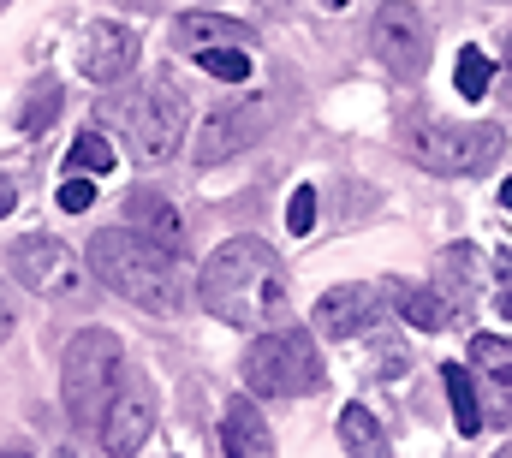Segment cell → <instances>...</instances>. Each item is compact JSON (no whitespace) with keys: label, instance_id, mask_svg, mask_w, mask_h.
<instances>
[{"label":"cell","instance_id":"obj_26","mask_svg":"<svg viewBox=\"0 0 512 458\" xmlns=\"http://www.w3.org/2000/svg\"><path fill=\"white\" fill-rule=\"evenodd\" d=\"M495 310L512 322V250L495 256Z\"/></svg>","mask_w":512,"mask_h":458},{"label":"cell","instance_id":"obj_18","mask_svg":"<svg viewBox=\"0 0 512 458\" xmlns=\"http://www.w3.org/2000/svg\"><path fill=\"white\" fill-rule=\"evenodd\" d=\"M340 447H346L352 458H393L387 453L382 423H376L364 405H346V411H340Z\"/></svg>","mask_w":512,"mask_h":458},{"label":"cell","instance_id":"obj_25","mask_svg":"<svg viewBox=\"0 0 512 458\" xmlns=\"http://www.w3.org/2000/svg\"><path fill=\"white\" fill-rule=\"evenodd\" d=\"M90 203H96V185H90V173H72V179L60 185V209H66V215H84Z\"/></svg>","mask_w":512,"mask_h":458},{"label":"cell","instance_id":"obj_9","mask_svg":"<svg viewBox=\"0 0 512 458\" xmlns=\"http://www.w3.org/2000/svg\"><path fill=\"white\" fill-rule=\"evenodd\" d=\"M12 274L24 280V292L36 298H66L78 286V256L60 244V238H18L12 244Z\"/></svg>","mask_w":512,"mask_h":458},{"label":"cell","instance_id":"obj_22","mask_svg":"<svg viewBox=\"0 0 512 458\" xmlns=\"http://www.w3.org/2000/svg\"><path fill=\"white\" fill-rule=\"evenodd\" d=\"M120 155H114V143L102 137V131H78V143L66 149V173H108Z\"/></svg>","mask_w":512,"mask_h":458},{"label":"cell","instance_id":"obj_17","mask_svg":"<svg viewBox=\"0 0 512 458\" xmlns=\"http://www.w3.org/2000/svg\"><path fill=\"white\" fill-rule=\"evenodd\" d=\"M441 381H447V405H453V423H459V435H477L483 429V387H477V375L471 369H459V363H447L441 369Z\"/></svg>","mask_w":512,"mask_h":458},{"label":"cell","instance_id":"obj_11","mask_svg":"<svg viewBox=\"0 0 512 458\" xmlns=\"http://www.w3.org/2000/svg\"><path fill=\"white\" fill-rule=\"evenodd\" d=\"M376 316H382V292H376V286H334V292H322V304H316V334L352 340V334H364Z\"/></svg>","mask_w":512,"mask_h":458},{"label":"cell","instance_id":"obj_33","mask_svg":"<svg viewBox=\"0 0 512 458\" xmlns=\"http://www.w3.org/2000/svg\"><path fill=\"white\" fill-rule=\"evenodd\" d=\"M0 6H6V0H0Z\"/></svg>","mask_w":512,"mask_h":458},{"label":"cell","instance_id":"obj_15","mask_svg":"<svg viewBox=\"0 0 512 458\" xmlns=\"http://www.w3.org/2000/svg\"><path fill=\"white\" fill-rule=\"evenodd\" d=\"M221 453H227V458H274L268 423L256 417L251 399H233V405H227V423H221Z\"/></svg>","mask_w":512,"mask_h":458},{"label":"cell","instance_id":"obj_7","mask_svg":"<svg viewBox=\"0 0 512 458\" xmlns=\"http://www.w3.org/2000/svg\"><path fill=\"white\" fill-rule=\"evenodd\" d=\"M370 48L382 54L393 78H423L429 66V18L417 0H382L370 18Z\"/></svg>","mask_w":512,"mask_h":458},{"label":"cell","instance_id":"obj_31","mask_svg":"<svg viewBox=\"0 0 512 458\" xmlns=\"http://www.w3.org/2000/svg\"><path fill=\"white\" fill-rule=\"evenodd\" d=\"M0 458H24V453H0Z\"/></svg>","mask_w":512,"mask_h":458},{"label":"cell","instance_id":"obj_20","mask_svg":"<svg viewBox=\"0 0 512 458\" xmlns=\"http://www.w3.org/2000/svg\"><path fill=\"white\" fill-rule=\"evenodd\" d=\"M60 114V78H36L30 90H24V108H18V131H48Z\"/></svg>","mask_w":512,"mask_h":458},{"label":"cell","instance_id":"obj_27","mask_svg":"<svg viewBox=\"0 0 512 458\" xmlns=\"http://www.w3.org/2000/svg\"><path fill=\"white\" fill-rule=\"evenodd\" d=\"M12 209H18V191H12V179H0V221H6Z\"/></svg>","mask_w":512,"mask_h":458},{"label":"cell","instance_id":"obj_24","mask_svg":"<svg viewBox=\"0 0 512 458\" xmlns=\"http://www.w3.org/2000/svg\"><path fill=\"white\" fill-rule=\"evenodd\" d=\"M310 227H316V185L292 191V203H286V232H292V238H304Z\"/></svg>","mask_w":512,"mask_h":458},{"label":"cell","instance_id":"obj_8","mask_svg":"<svg viewBox=\"0 0 512 458\" xmlns=\"http://www.w3.org/2000/svg\"><path fill=\"white\" fill-rule=\"evenodd\" d=\"M96 429H102V453L108 458L143 453V441L155 435V387L137 369L120 375V387H114V399H108V411H102Z\"/></svg>","mask_w":512,"mask_h":458},{"label":"cell","instance_id":"obj_4","mask_svg":"<svg viewBox=\"0 0 512 458\" xmlns=\"http://www.w3.org/2000/svg\"><path fill=\"white\" fill-rule=\"evenodd\" d=\"M245 387L262 399H304V393H322V351L316 334L304 328H280V334H262L245 351Z\"/></svg>","mask_w":512,"mask_h":458},{"label":"cell","instance_id":"obj_14","mask_svg":"<svg viewBox=\"0 0 512 458\" xmlns=\"http://www.w3.org/2000/svg\"><path fill=\"white\" fill-rule=\"evenodd\" d=\"M126 227L143 232V238L161 244V250H179V238H185V221H179L173 197H161V191H131L126 197Z\"/></svg>","mask_w":512,"mask_h":458},{"label":"cell","instance_id":"obj_30","mask_svg":"<svg viewBox=\"0 0 512 458\" xmlns=\"http://www.w3.org/2000/svg\"><path fill=\"white\" fill-rule=\"evenodd\" d=\"M495 458H512V441H507V447H501V453H495Z\"/></svg>","mask_w":512,"mask_h":458},{"label":"cell","instance_id":"obj_28","mask_svg":"<svg viewBox=\"0 0 512 458\" xmlns=\"http://www.w3.org/2000/svg\"><path fill=\"white\" fill-rule=\"evenodd\" d=\"M12 322H18V310H12V298H6V292H0V340H6V334H12Z\"/></svg>","mask_w":512,"mask_h":458},{"label":"cell","instance_id":"obj_6","mask_svg":"<svg viewBox=\"0 0 512 458\" xmlns=\"http://www.w3.org/2000/svg\"><path fill=\"white\" fill-rule=\"evenodd\" d=\"M185 114H191V96H185L173 78H155L126 119L131 155H137L143 167H161V161L179 149V137H185Z\"/></svg>","mask_w":512,"mask_h":458},{"label":"cell","instance_id":"obj_29","mask_svg":"<svg viewBox=\"0 0 512 458\" xmlns=\"http://www.w3.org/2000/svg\"><path fill=\"white\" fill-rule=\"evenodd\" d=\"M501 203H507V209H512V179H507V185H501Z\"/></svg>","mask_w":512,"mask_h":458},{"label":"cell","instance_id":"obj_1","mask_svg":"<svg viewBox=\"0 0 512 458\" xmlns=\"http://www.w3.org/2000/svg\"><path fill=\"white\" fill-rule=\"evenodd\" d=\"M197 298L215 322L245 328V334H268V322L286 316V268L262 238H233L203 262Z\"/></svg>","mask_w":512,"mask_h":458},{"label":"cell","instance_id":"obj_3","mask_svg":"<svg viewBox=\"0 0 512 458\" xmlns=\"http://www.w3.org/2000/svg\"><path fill=\"white\" fill-rule=\"evenodd\" d=\"M501 149H507V131L501 125H453V119H417L411 131H405V155L417 161V167H429V173H441V179H477V173H489L495 161H501Z\"/></svg>","mask_w":512,"mask_h":458},{"label":"cell","instance_id":"obj_2","mask_svg":"<svg viewBox=\"0 0 512 458\" xmlns=\"http://www.w3.org/2000/svg\"><path fill=\"white\" fill-rule=\"evenodd\" d=\"M90 274L120 292L126 304L149 310V316H173L185 310V274H179V250L149 244L131 227H108L90 238Z\"/></svg>","mask_w":512,"mask_h":458},{"label":"cell","instance_id":"obj_16","mask_svg":"<svg viewBox=\"0 0 512 458\" xmlns=\"http://www.w3.org/2000/svg\"><path fill=\"white\" fill-rule=\"evenodd\" d=\"M179 42L185 48H251L256 30L251 24H239V18H221V12H185L179 18Z\"/></svg>","mask_w":512,"mask_h":458},{"label":"cell","instance_id":"obj_10","mask_svg":"<svg viewBox=\"0 0 512 458\" xmlns=\"http://www.w3.org/2000/svg\"><path fill=\"white\" fill-rule=\"evenodd\" d=\"M131 66H137V36L126 24H90L78 36V72L90 84H120Z\"/></svg>","mask_w":512,"mask_h":458},{"label":"cell","instance_id":"obj_13","mask_svg":"<svg viewBox=\"0 0 512 458\" xmlns=\"http://www.w3.org/2000/svg\"><path fill=\"white\" fill-rule=\"evenodd\" d=\"M471 369L489 381V411H495V423H512V340L507 334H477V340H471Z\"/></svg>","mask_w":512,"mask_h":458},{"label":"cell","instance_id":"obj_23","mask_svg":"<svg viewBox=\"0 0 512 458\" xmlns=\"http://www.w3.org/2000/svg\"><path fill=\"white\" fill-rule=\"evenodd\" d=\"M197 66H203L209 78H221V84H245V78H251V54H245V48H203Z\"/></svg>","mask_w":512,"mask_h":458},{"label":"cell","instance_id":"obj_21","mask_svg":"<svg viewBox=\"0 0 512 458\" xmlns=\"http://www.w3.org/2000/svg\"><path fill=\"white\" fill-rule=\"evenodd\" d=\"M453 84H459L465 102H483L489 84H495V60H489L483 48H459V72H453Z\"/></svg>","mask_w":512,"mask_h":458},{"label":"cell","instance_id":"obj_19","mask_svg":"<svg viewBox=\"0 0 512 458\" xmlns=\"http://www.w3.org/2000/svg\"><path fill=\"white\" fill-rule=\"evenodd\" d=\"M393 292V310L411 322V328H423V334H435V328H447V304L429 292V286H405V280H393L387 286Z\"/></svg>","mask_w":512,"mask_h":458},{"label":"cell","instance_id":"obj_12","mask_svg":"<svg viewBox=\"0 0 512 458\" xmlns=\"http://www.w3.org/2000/svg\"><path fill=\"white\" fill-rule=\"evenodd\" d=\"M262 125H268V108H262V102H239L233 114L209 119V125L197 131V161H203V167H215V161H227V155L251 149L256 137H262Z\"/></svg>","mask_w":512,"mask_h":458},{"label":"cell","instance_id":"obj_32","mask_svg":"<svg viewBox=\"0 0 512 458\" xmlns=\"http://www.w3.org/2000/svg\"><path fill=\"white\" fill-rule=\"evenodd\" d=\"M507 48H512V30H507Z\"/></svg>","mask_w":512,"mask_h":458},{"label":"cell","instance_id":"obj_5","mask_svg":"<svg viewBox=\"0 0 512 458\" xmlns=\"http://www.w3.org/2000/svg\"><path fill=\"white\" fill-rule=\"evenodd\" d=\"M126 363H120V340L108 328H78L66 345V363H60V387H66V411L78 423H102L114 387H120Z\"/></svg>","mask_w":512,"mask_h":458}]
</instances>
